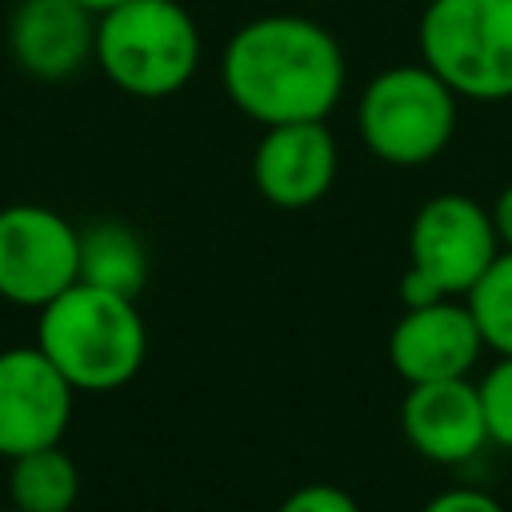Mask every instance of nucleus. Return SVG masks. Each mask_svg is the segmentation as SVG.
Masks as SVG:
<instances>
[{"label":"nucleus","instance_id":"obj_4","mask_svg":"<svg viewBox=\"0 0 512 512\" xmlns=\"http://www.w3.org/2000/svg\"><path fill=\"white\" fill-rule=\"evenodd\" d=\"M460 96L424 64H388L356 96L360 144L392 168L432 164L456 136Z\"/></svg>","mask_w":512,"mask_h":512},{"label":"nucleus","instance_id":"obj_8","mask_svg":"<svg viewBox=\"0 0 512 512\" xmlns=\"http://www.w3.org/2000/svg\"><path fill=\"white\" fill-rule=\"evenodd\" d=\"M76 388L60 368L32 348L0 352V456H24L32 448L60 444L72 420Z\"/></svg>","mask_w":512,"mask_h":512},{"label":"nucleus","instance_id":"obj_2","mask_svg":"<svg viewBox=\"0 0 512 512\" xmlns=\"http://www.w3.org/2000/svg\"><path fill=\"white\" fill-rule=\"evenodd\" d=\"M36 348L76 392H116L140 372L148 328L132 296L76 280L40 308Z\"/></svg>","mask_w":512,"mask_h":512},{"label":"nucleus","instance_id":"obj_21","mask_svg":"<svg viewBox=\"0 0 512 512\" xmlns=\"http://www.w3.org/2000/svg\"><path fill=\"white\" fill-rule=\"evenodd\" d=\"M4 512H20V508H4Z\"/></svg>","mask_w":512,"mask_h":512},{"label":"nucleus","instance_id":"obj_6","mask_svg":"<svg viewBox=\"0 0 512 512\" xmlns=\"http://www.w3.org/2000/svg\"><path fill=\"white\" fill-rule=\"evenodd\" d=\"M492 208L468 192L428 196L408 224V272L400 280L404 304L464 300L472 284L500 256Z\"/></svg>","mask_w":512,"mask_h":512},{"label":"nucleus","instance_id":"obj_19","mask_svg":"<svg viewBox=\"0 0 512 512\" xmlns=\"http://www.w3.org/2000/svg\"><path fill=\"white\" fill-rule=\"evenodd\" d=\"M492 220H496V232H500V244L512 248V180L500 188V196L492 200Z\"/></svg>","mask_w":512,"mask_h":512},{"label":"nucleus","instance_id":"obj_16","mask_svg":"<svg viewBox=\"0 0 512 512\" xmlns=\"http://www.w3.org/2000/svg\"><path fill=\"white\" fill-rule=\"evenodd\" d=\"M476 388L488 420V440L512 448V356H496V364L476 380Z\"/></svg>","mask_w":512,"mask_h":512},{"label":"nucleus","instance_id":"obj_15","mask_svg":"<svg viewBox=\"0 0 512 512\" xmlns=\"http://www.w3.org/2000/svg\"><path fill=\"white\" fill-rule=\"evenodd\" d=\"M464 300L484 336V348L496 356H512V248H500L492 268L472 284Z\"/></svg>","mask_w":512,"mask_h":512},{"label":"nucleus","instance_id":"obj_11","mask_svg":"<svg viewBox=\"0 0 512 512\" xmlns=\"http://www.w3.org/2000/svg\"><path fill=\"white\" fill-rule=\"evenodd\" d=\"M400 432L408 448L432 464H468L484 444H492L472 376L408 384L400 400Z\"/></svg>","mask_w":512,"mask_h":512},{"label":"nucleus","instance_id":"obj_12","mask_svg":"<svg viewBox=\"0 0 512 512\" xmlns=\"http://www.w3.org/2000/svg\"><path fill=\"white\" fill-rule=\"evenodd\" d=\"M8 52L32 80H68L96 52V12L80 0H16Z\"/></svg>","mask_w":512,"mask_h":512},{"label":"nucleus","instance_id":"obj_1","mask_svg":"<svg viewBox=\"0 0 512 512\" xmlns=\"http://www.w3.org/2000/svg\"><path fill=\"white\" fill-rule=\"evenodd\" d=\"M220 88L228 104L260 128L328 120L348 88V56L316 16L260 12L228 36Z\"/></svg>","mask_w":512,"mask_h":512},{"label":"nucleus","instance_id":"obj_17","mask_svg":"<svg viewBox=\"0 0 512 512\" xmlns=\"http://www.w3.org/2000/svg\"><path fill=\"white\" fill-rule=\"evenodd\" d=\"M276 512H360V504L340 484L316 480V484H300L296 492H288Z\"/></svg>","mask_w":512,"mask_h":512},{"label":"nucleus","instance_id":"obj_9","mask_svg":"<svg viewBox=\"0 0 512 512\" xmlns=\"http://www.w3.org/2000/svg\"><path fill=\"white\" fill-rule=\"evenodd\" d=\"M340 172V144L328 120H292L260 132L252 148L256 192L284 212L320 204Z\"/></svg>","mask_w":512,"mask_h":512},{"label":"nucleus","instance_id":"obj_18","mask_svg":"<svg viewBox=\"0 0 512 512\" xmlns=\"http://www.w3.org/2000/svg\"><path fill=\"white\" fill-rule=\"evenodd\" d=\"M420 512H504V504L484 488H448L432 496Z\"/></svg>","mask_w":512,"mask_h":512},{"label":"nucleus","instance_id":"obj_5","mask_svg":"<svg viewBox=\"0 0 512 512\" xmlns=\"http://www.w3.org/2000/svg\"><path fill=\"white\" fill-rule=\"evenodd\" d=\"M416 48L460 100H512V0H428Z\"/></svg>","mask_w":512,"mask_h":512},{"label":"nucleus","instance_id":"obj_3","mask_svg":"<svg viewBox=\"0 0 512 512\" xmlns=\"http://www.w3.org/2000/svg\"><path fill=\"white\" fill-rule=\"evenodd\" d=\"M92 60L124 96L164 100L200 72L204 36L180 0H124L96 16Z\"/></svg>","mask_w":512,"mask_h":512},{"label":"nucleus","instance_id":"obj_10","mask_svg":"<svg viewBox=\"0 0 512 512\" xmlns=\"http://www.w3.org/2000/svg\"><path fill=\"white\" fill-rule=\"evenodd\" d=\"M484 352V336L468 300H420L404 304L388 332V360L400 380L428 384L468 376Z\"/></svg>","mask_w":512,"mask_h":512},{"label":"nucleus","instance_id":"obj_13","mask_svg":"<svg viewBox=\"0 0 512 512\" xmlns=\"http://www.w3.org/2000/svg\"><path fill=\"white\" fill-rule=\"evenodd\" d=\"M80 280L120 292V296H140L148 284V252L140 236L120 224V220H100L80 232Z\"/></svg>","mask_w":512,"mask_h":512},{"label":"nucleus","instance_id":"obj_7","mask_svg":"<svg viewBox=\"0 0 512 512\" xmlns=\"http://www.w3.org/2000/svg\"><path fill=\"white\" fill-rule=\"evenodd\" d=\"M80 280V232L44 204L0 208V296L44 308Z\"/></svg>","mask_w":512,"mask_h":512},{"label":"nucleus","instance_id":"obj_14","mask_svg":"<svg viewBox=\"0 0 512 512\" xmlns=\"http://www.w3.org/2000/svg\"><path fill=\"white\" fill-rule=\"evenodd\" d=\"M8 496L20 512H72L80 500V468L60 444L32 448L12 456Z\"/></svg>","mask_w":512,"mask_h":512},{"label":"nucleus","instance_id":"obj_20","mask_svg":"<svg viewBox=\"0 0 512 512\" xmlns=\"http://www.w3.org/2000/svg\"><path fill=\"white\" fill-rule=\"evenodd\" d=\"M80 4H84L88 12H96V16H100V12H108V8H116V4H124V0H80Z\"/></svg>","mask_w":512,"mask_h":512}]
</instances>
